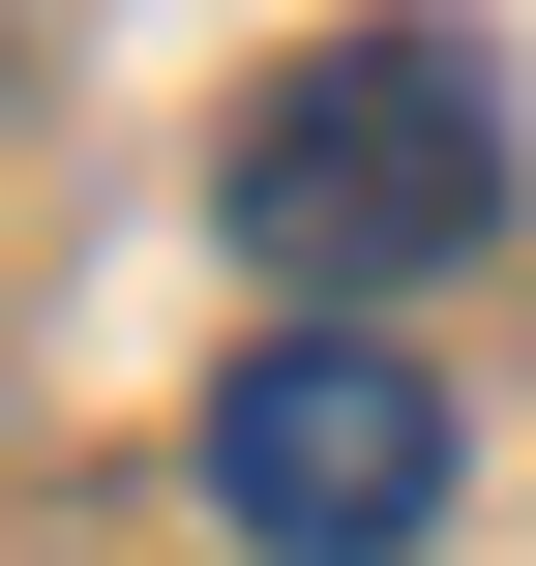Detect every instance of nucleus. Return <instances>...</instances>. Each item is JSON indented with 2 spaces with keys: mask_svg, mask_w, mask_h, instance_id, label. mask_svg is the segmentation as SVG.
Segmentation results:
<instances>
[{
  "mask_svg": "<svg viewBox=\"0 0 536 566\" xmlns=\"http://www.w3.org/2000/svg\"><path fill=\"white\" fill-rule=\"evenodd\" d=\"M209 209H239V269L328 328V298H418V269H477L507 239V90L448 60V30H328L239 149H209Z\"/></svg>",
  "mask_w": 536,
  "mask_h": 566,
  "instance_id": "1",
  "label": "nucleus"
},
{
  "mask_svg": "<svg viewBox=\"0 0 536 566\" xmlns=\"http://www.w3.org/2000/svg\"><path fill=\"white\" fill-rule=\"evenodd\" d=\"M209 507L269 566H388L418 507H448V388L388 358V328H269L239 388H209Z\"/></svg>",
  "mask_w": 536,
  "mask_h": 566,
  "instance_id": "2",
  "label": "nucleus"
}]
</instances>
